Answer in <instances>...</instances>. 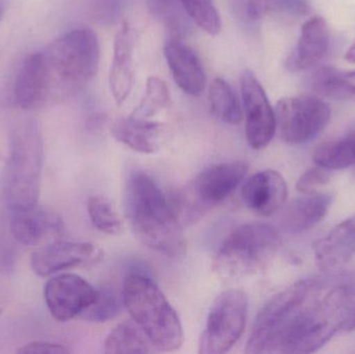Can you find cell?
I'll return each instance as SVG.
<instances>
[{"label":"cell","instance_id":"obj_20","mask_svg":"<svg viewBox=\"0 0 355 354\" xmlns=\"http://www.w3.org/2000/svg\"><path fill=\"white\" fill-rule=\"evenodd\" d=\"M329 46V25L320 16L312 17L302 27L300 41L288 58L290 71H302L315 66L327 54Z\"/></svg>","mask_w":355,"mask_h":354},{"label":"cell","instance_id":"obj_24","mask_svg":"<svg viewBox=\"0 0 355 354\" xmlns=\"http://www.w3.org/2000/svg\"><path fill=\"white\" fill-rule=\"evenodd\" d=\"M317 166L327 170H342L355 164V132L318 145L313 154Z\"/></svg>","mask_w":355,"mask_h":354},{"label":"cell","instance_id":"obj_21","mask_svg":"<svg viewBox=\"0 0 355 354\" xmlns=\"http://www.w3.org/2000/svg\"><path fill=\"white\" fill-rule=\"evenodd\" d=\"M333 195L311 193L288 204L279 216V224L286 232L296 234L318 224L329 212Z\"/></svg>","mask_w":355,"mask_h":354},{"label":"cell","instance_id":"obj_8","mask_svg":"<svg viewBox=\"0 0 355 354\" xmlns=\"http://www.w3.org/2000/svg\"><path fill=\"white\" fill-rule=\"evenodd\" d=\"M275 114L282 139L289 145H302L318 136L331 114L327 103L312 96L283 98Z\"/></svg>","mask_w":355,"mask_h":354},{"label":"cell","instance_id":"obj_28","mask_svg":"<svg viewBox=\"0 0 355 354\" xmlns=\"http://www.w3.org/2000/svg\"><path fill=\"white\" fill-rule=\"evenodd\" d=\"M170 102V91L166 82L158 77H150L148 78L145 96L131 116L141 118H152L168 107Z\"/></svg>","mask_w":355,"mask_h":354},{"label":"cell","instance_id":"obj_33","mask_svg":"<svg viewBox=\"0 0 355 354\" xmlns=\"http://www.w3.org/2000/svg\"><path fill=\"white\" fill-rule=\"evenodd\" d=\"M17 353L21 354H64L70 353V351L64 345L37 341V342L24 345L19 351H17Z\"/></svg>","mask_w":355,"mask_h":354},{"label":"cell","instance_id":"obj_30","mask_svg":"<svg viewBox=\"0 0 355 354\" xmlns=\"http://www.w3.org/2000/svg\"><path fill=\"white\" fill-rule=\"evenodd\" d=\"M308 8V0H248V14L256 20L271 14L302 16Z\"/></svg>","mask_w":355,"mask_h":354},{"label":"cell","instance_id":"obj_34","mask_svg":"<svg viewBox=\"0 0 355 354\" xmlns=\"http://www.w3.org/2000/svg\"><path fill=\"white\" fill-rule=\"evenodd\" d=\"M121 3L122 0H96L94 10L100 20H108L112 22L121 12Z\"/></svg>","mask_w":355,"mask_h":354},{"label":"cell","instance_id":"obj_7","mask_svg":"<svg viewBox=\"0 0 355 354\" xmlns=\"http://www.w3.org/2000/svg\"><path fill=\"white\" fill-rule=\"evenodd\" d=\"M248 313V299L243 291H225L213 301L198 353H227L243 334Z\"/></svg>","mask_w":355,"mask_h":354},{"label":"cell","instance_id":"obj_9","mask_svg":"<svg viewBox=\"0 0 355 354\" xmlns=\"http://www.w3.org/2000/svg\"><path fill=\"white\" fill-rule=\"evenodd\" d=\"M242 103L245 116L246 141L254 150L264 149L277 130L275 114L260 81L252 71H244L240 79Z\"/></svg>","mask_w":355,"mask_h":354},{"label":"cell","instance_id":"obj_1","mask_svg":"<svg viewBox=\"0 0 355 354\" xmlns=\"http://www.w3.org/2000/svg\"><path fill=\"white\" fill-rule=\"evenodd\" d=\"M355 330V282L300 281L261 310L246 345L250 354L313 353Z\"/></svg>","mask_w":355,"mask_h":354},{"label":"cell","instance_id":"obj_29","mask_svg":"<svg viewBox=\"0 0 355 354\" xmlns=\"http://www.w3.org/2000/svg\"><path fill=\"white\" fill-rule=\"evenodd\" d=\"M190 20L209 35L220 31L221 20L216 8L209 0H179Z\"/></svg>","mask_w":355,"mask_h":354},{"label":"cell","instance_id":"obj_13","mask_svg":"<svg viewBox=\"0 0 355 354\" xmlns=\"http://www.w3.org/2000/svg\"><path fill=\"white\" fill-rule=\"evenodd\" d=\"M10 229L12 236L25 247H37L44 242L60 240L64 234L62 218L39 205L20 211H12Z\"/></svg>","mask_w":355,"mask_h":354},{"label":"cell","instance_id":"obj_15","mask_svg":"<svg viewBox=\"0 0 355 354\" xmlns=\"http://www.w3.org/2000/svg\"><path fill=\"white\" fill-rule=\"evenodd\" d=\"M51 77L44 53L27 56L17 74L14 87L15 104L21 109L41 107L49 95Z\"/></svg>","mask_w":355,"mask_h":354},{"label":"cell","instance_id":"obj_35","mask_svg":"<svg viewBox=\"0 0 355 354\" xmlns=\"http://www.w3.org/2000/svg\"><path fill=\"white\" fill-rule=\"evenodd\" d=\"M345 58L347 62L355 64V42L348 48L347 51H346Z\"/></svg>","mask_w":355,"mask_h":354},{"label":"cell","instance_id":"obj_12","mask_svg":"<svg viewBox=\"0 0 355 354\" xmlns=\"http://www.w3.org/2000/svg\"><path fill=\"white\" fill-rule=\"evenodd\" d=\"M103 257L101 249L89 242L56 240L44 245L31 256V269L42 278L77 266L97 263Z\"/></svg>","mask_w":355,"mask_h":354},{"label":"cell","instance_id":"obj_23","mask_svg":"<svg viewBox=\"0 0 355 354\" xmlns=\"http://www.w3.org/2000/svg\"><path fill=\"white\" fill-rule=\"evenodd\" d=\"M156 351L153 343L133 320L119 324L104 343L106 353H152Z\"/></svg>","mask_w":355,"mask_h":354},{"label":"cell","instance_id":"obj_2","mask_svg":"<svg viewBox=\"0 0 355 354\" xmlns=\"http://www.w3.org/2000/svg\"><path fill=\"white\" fill-rule=\"evenodd\" d=\"M125 209L133 233L144 245L171 257L183 251L185 242L174 200L149 175L137 170L129 176Z\"/></svg>","mask_w":355,"mask_h":354},{"label":"cell","instance_id":"obj_17","mask_svg":"<svg viewBox=\"0 0 355 354\" xmlns=\"http://www.w3.org/2000/svg\"><path fill=\"white\" fill-rule=\"evenodd\" d=\"M135 30L128 22H125L114 37V58L110 73V91L118 104H122L129 97L135 85Z\"/></svg>","mask_w":355,"mask_h":354},{"label":"cell","instance_id":"obj_16","mask_svg":"<svg viewBox=\"0 0 355 354\" xmlns=\"http://www.w3.org/2000/svg\"><path fill=\"white\" fill-rule=\"evenodd\" d=\"M164 55L178 87L187 95L200 96L206 85V75L196 52L179 37H172L164 46Z\"/></svg>","mask_w":355,"mask_h":354},{"label":"cell","instance_id":"obj_18","mask_svg":"<svg viewBox=\"0 0 355 354\" xmlns=\"http://www.w3.org/2000/svg\"><path fill=\"white\" fill-rule=\"evenodd\" d=\"M315 259L322 270H336L355 255V215L331 229L314 245Z\"/></svg>","mask_w":355,"mask_h":354},{"label":"cell","instance_id":"obj_27","mask_svg":"<svg viewBox=\"0 0 355 354\" xmlns=\"http://www.w3.org/2000/svg\"><path fill=\"white\" fill-rule=\"evenodd\" d=\"M87 212L92 224L100 232L108 235H119L124 230L122 220L107 197L100 195L89 197L87 201Z\"/></svg>","mask_w":355,"mask_h":354},{"label":"cell","instance_id":"obj_6","mask_svg":"<svg viewBox=\"0 0 355 354\" xmlns=\"http://www.w3.org/2000/svg\"><path fill=\"white\" fill-rule=\"evenodd\" d=\"M44 56L51 82L58 81L67 89H80L91 82L99 70V39L92 29H74L52 42Z\"/></svg>","mask_w":355,"mask_h":354},{"label":"cell","instance_id":"obj_10","mask_svg":"<svg viewBox=\"0 0 355 354\" xmlns=\"http://www.w3.org/2000/svg\"><path fill=\"white\" fill-rule=\"evenodd\" d=\"M97 289L87 280L74 274H62L48 281L44 289V299L54 319L70 321L81 317L97 301Z\"/></svg>","mask_w":355,"mask_h":354},{"label":"cell","instance_id":"obj_19","mask_svg":"<svg viewBox=\"0 0 355 354\" xmlns=\"http://www.w3.org/2000/svg\"><path fill=\"white\" fill-rule=\"evenodd\" d=\"M110 132L116 141L133 151L154 154L162 149L166 131L160 123L130 116L114 121Z\"/></svg>","mask_w":355,"mask_h":354},{"label":"cell","instance_id":"obj_32","mask_svg":"<svg viewBox=\"0 0 355 354\" xmlns=\"http://www.w3.org/2000/svg\"><path fill=\"white\" fill-rule=\"evenodd\" d=\"M329 172L325 168L318 166V168H312L306 170L300 179H298L296 188L300 193L304 195H311L316 193L319 187L323 186L329 182Z\"/></svg>","mask_w":355,"mask_h":354},{"label":"cell","instance_id":"obj_11","mask_svg":"<svg viewBox=\"0 0 355 354\" xmlns=\"http://www.w3.org/2000/svg\"><path fill=\"white\" fill-rule=\"evenodd\" d=\"M243 160L214 164L202 170L192 185V197L198 209L221 203L234 193L248 172Z\"/></svg>","mask_w":355,"mask_h":354},{"label":"cell","instance_id":"obj_14","mask_svg":"<svg viewBox=\"0 0 355 354\" xmlns=\"http://www.w3.org/2000/svg\"><path fill=\"white\" fill-rule=\"evenodd\" d=\"M241 197L248 209L258 215L270 216L285 205L287 184L277 170H261L244 183Z\"/></svg>","mask_w":355,"mask_h":354},{"label":"cell","instance_id":"obj_31","mask_svg":"<svg viewBox=\"0 0 355 354\" xmlns=\"http://www.w3.org/2000/svg\"><path fill=\"white\" fill-rule=\"evenodd\" d=\"M97 301L81 315L89 321L106 322L114 319L121 311V301L118 294L110 288L98 290Z\"/></svg>","mask_w":355,"mask_h":354},{"label":"cell","instance_id":"obj_25","mask_svg":"<svg viewBox=\"0 0 355 354\" xmlns=\"http://www.w3.org/2000/svg\"><path fill=\"white\" fill-rule=\"evenodd\" d=\"M211 112L218 120L238 125L242 120V107L231 85L223 78H214L208 89Z\"/></svg>","mask_w":355,"mask_h":354},{"label":"cell","instance_id":"obj_3","mask_svg":"<svg viewBox=\"0 0 355 354\" xmlns=\"http://www.w3.org/2000/svg\"><path fill=\"white\" fill-rule=\"evenodd\" d=\"M43 162V137L37 123L27 120L17 125L1 181L2 197L10 211L37 205Z\"/></svg>","mask_w":355,"mask_h":354},{"label":"cell","instance_id":"obj_4","mask_svg":"<svg viewBox=\"0 0 355 354\" xmlns=\"http://www.w3.org/2000/svg\"><path fill=\"white\" fill-rule=\"evenodd\" d=\"M123 303L157 351L171 353L181 348L184 332L179 316L151 278L139 274L128 276L123 289Z\"/></svg>","mask_w":355,"mask_h":354},{"label":"cell","instance_id":"obj_5","mask_svg":"<svg viewBox=\"0 0 355 354\" xmlns=\"http://www.w3.org/2000/svg\"><path fill=\"white\" fill-rule=\"evenodd\" d=\"M281 245V236L273 227L262 222L242 224L219 247L213 270L229 280L248 278L270 263Z\"/></svg>","mask_w":355,"mask_h":354},{"label":"cell","instance_id":"obj_22","mask_svg":"<svg viewBox=\"0 0 355 354\" xmlns=\"http://www.w3.org/2000/svg\"><path fill=\"white\" fill-rule=\"evenodd\" d=\"M311 87L323 97L355 101V71L342 72L333 67H322L311 77Z\"/></svg>","mask_w":355,"mask_h":354},{"label":"cell","instance_id":"obj_26","mask_svg":"<svg viewBox=\"0 0 355 354\" xmlns=\"http://www.w3.org/2000/svg\"><path fill=\"white\" fill-rule=\"evenodd\" d=\"M152 16L164 25L174 37L181 39L189 33L191 23L179 0H146Z\"/></svg>","mask_w":355,"mask_h":354}]
</instances>
